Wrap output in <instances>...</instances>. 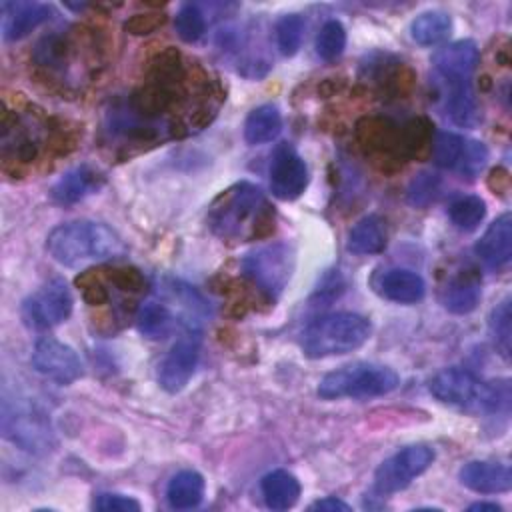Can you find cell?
<instances>
[{"label":"cell","instance_id":"6da1fadb","mask_svg":"<svg viewBox=\"0 0 512 512\" xmlns=\"http://www.w3.org/2000/svg\"><path fill=\"white\" fill-rule=\"evenodd\" d=\"M208 224L224 240H250L272 228V208L258 186L240 182L214 200Z\"/></svg>","mask_w":512,"mask_h":512},{"label":"cell","instance_id":"7a4b0ae2","mask_svg":"<svg viewBox=\"0 0 512 512\" xmlns=\"http://www.w3.org/2000/svg\"><path fill=\"white\" fill-rule=\"evenodd\" d=\"M46 248L50 256L64 266L110 260L122 256L126 250L114 230L90 220L56 226L46 238Z\"/></svg>","mask_w":512,"mask_h":512},{"label":"cell","instance_id":"3957f363","mask_svg":"<svg viewBox=\"0 0 512 512\" xmlns=\"http://www.w3.org/2000/svg\"><path fill=\"white\" fill-rule=\"evenodd\" d=\"M430 392L436 400L470 410L488 414H508L510 410V384L482 382L466 368H444L430 380Z\"/></svg>","mask_w":512,"mask_h":512},{"label":"cell","instance_id":"277c9868","mask_svg":"<svg viewBox=\"0 0 512 512\" xmlns=\"http://www.w3.org/2000/svg\"><path fill=\"white\" fill-rule=\"evenodd\" d=\"M370 322L354 312H334L316 318L302 334V350L308 358L348 354L370 338Z\"/></svg>","mask_w":512,"mask_h":512},{"label":"cell","instance_id":"5b68a950","mask_svg":"<svg viewBox=\"0 0 512 512\" xmlns=\"http://www.w3.org/2000/svg\"><path fill=\"white\" fill-rule=\"evenodd\" d=\"M400 384L398 374L380 364L354 362L328 372L318 386V394L326 400L334 398H370L392 392Z\"/></svg>","mask_w":512,"mask_h":512},{"label":"cell","instance_id":"8992f818","mask_svg":"<svg viewBox=\"0 0 512 512\" xmlns=\"http://www.w3.org/2000/svg\"><path fill=\"white\" fill-rule=\"evenodd\" d=\"M434 462V450L426 444H412L390 458H386L374 474V492L388 496L410 486L430 464Z\"/></svg>","mask_w":512,"mask_h":512},{"label":"cell","instance_id":"52a82bcc","mask_svg":"<svg viewBox=\"0 0 512 512\" xmlns=\"http://www.w3.org/2000/svg\"><path fill=\"white\" fill-rule=\"evenodd\" d=\"M292 266H294V258L286 244L262 246L250 252L242 262L246 276H250L272 298L278 296L288 284Z\"/></svg>","mask_w":512,"mask_h":512},{"label":"cell","instance_id":"ba28073f","mask_svg":"<svg viewBox=\"0 0 512 512\" xmlns=\"http://www.w3.org/2000/svg\"><path fill=\"white\" fill-rule=\"evenodd\" d=\"M72 312V294L62 278L46 282L22 304V316L28 326L46 330L62 324Z\"/></svg>","mask_w":512,"mask_h":512},{"label":"cell","instance_id":"9c48e42d","mask_svg":"<svg viewBox=\"0 0 512 512\" xmlns=\"http://www.w3.org/2000/svg\"><path fill=\"white\" fill-rule=\"evenodd\" d=\"M432 154L440 168L462 176H476L488 160V148L482 142L454 132H438L432 144Z\"/></svg>","mask_w":512,"mask_h":512},{"label":"cell","instance_id":"30bf717a","mask_svg":"<svg viewBox=\"0 0 512 512\" xmlns=\"http://www.w3.org/2000/svg\"><path fill=\"white\" fill-rule=\"evenodd\" d=\"M200 356L198 328H186L160 364L158 380L166 392H180L194 374Z\"/></svg>","mask_w":512,"mask_h":512},{"label":"cell","instance_id":"8fae6325","mask_svg":"<svg viewBox=\"0 0 512 512\" xmlns=\"http://www.w3.org/2000/svg\"><path fill=\"white\" fill-rule=\"evenodd\" d=\"M32 366L36 372L58 384H72L82 376V362L78 354L68 344L52 336H44L34 344Z\"/></svg>","mask_w":512,"mask_h":512},{"label":"cell","instance_id":"7c38bea8","mask_svg":"<svg viewBox=\"0 0 512 512\" xmlns=\"http://www.w3.org/2000/svg\"><path fill=\"white\" fill-rule=\"evenodd\" d=\"M308 184L306 162L288 144L280 146L270 162V188L280 200L298 198Z\"/></svg>","mask_w":512,"mask_h":512},{"label":"cell","instance_id":"4fadbf2b","mask_svg":"<svg viewBox=\"0 0 512 512\" xmlns=\"http://www.w3.org/2000/svg\"><path fill=\"white\" fill-rule=\"evenodd\" d=\"M478 60V46L472 40H458L440 48L432 56V68L440 82L472 80V72L476 70Z\"/></svg>","mask_w":512,"mask_h":512},{"label":"cell","instance_id":"5bb4252c","mask_svg":"<svg viewBox=\"0 0 512 512\" xmlns=\"http://www.w3.org/2000/svg\"><path fill=\"white\" fill-rule=\"evenodd\" d=\"M2 428L8 438L18 442L26 450H40L50 444V428L44 420V414L36 412L30 406H14V416L10 412H4Z\"/></svg>","mask_w":512,"mask_h":512},{"label":"cell","instance_id":"9a60e30c","mask_svg":"<svg viewBox=\"0 0 512 512\" xmlns=\"http://www.w3.org/2000/svg\"><path fill=\"white\" fill-rule=\"evenodd\" d=\"M460 482L480 494H498L512 488V470L506 464L474 460L462 466Z\"/></svg>","mask_w":512,"mask_h":512},{"label":"cell","instance_id":"2e32d148","mask_svg":"<svg viewBox=\"0 0 512 512\" xmlns=\"http://www.w3.org/2000/svg\"><path fill=\"white\" fill-rule=\"evenodd\" d=\"M476 254L488 268H500L512 256V216H498L476 242Z\"/></svg>","mask_w":512,"mask_h":512},{"label":"cell","instance_id":"e0dca14e","mask_svg":"<svg viewBox=\"0 0 512 512\" xmlns=\"http://www.w3.org/2000/svg\"><path fill=\"white\" fill-rule=\"evenodd\" d=\"M2 32L6 40H20L40 24H44L52 6L40 2H4L2 4Z\"/></svg>","mask_w":512,"mask_h":512},{"label":"cell","instance_id":"ac0fdd59","mask_svg":"<svg viewBox=\"0 0 512 512\" xmlns=\"http://www.w3.org/2000/svg\"><path fill=\"white\" fill-rule=\"evenodd\" d=\"M444 106L450 120L458 126L472 128L478 124V102L472 88V80H458V82H440Z\"/></svg>","mask_w":512,"mask_h":512},{"label":"cell","instance_id":"d6986e66","mask_svg":"<svg viewBox=\"0 0 512 512\" xmlns=\"http://www.w3.org/2000/svg\"><path fill=\"white\" fill-rule=\"evenodd\" d=\"M102 186V176L88 164L68 170L50 190V196L58 204H74Z\"/></svg>","mask_w":512,"mask_h":512},{"label":"cell","instance_id":"ffe728a7","mask_svg":"<svg viewBox=\"0 0 512 512\" xmlns=\"http://www.w3.org/2000/svg\"><path fill=\"white\" fill-rule=\"evenodd\" d=\"M378 292L392 302L414 304L424 298L426 284L420 274L406 268H394L380 276Z\"/></svg>","mask_w":512,"mask_h":512},{"label":"cell","instance_id":"44dd1931","mask_svg":"<svg viewBox=\"0 0 512 512\" xmlns=\"http://www.w3.org/2000/svg\"><path fill=\"white\" fill-rule=\"evenodd\" d=\"M480 294V278L474 272H460L442 288L440 300L448 312L468 314L478 306Z\"/></svg>","mask_w":512,"mask_h":512},{"label":"cell","instance_id":"7402d4cb","mask_svg":"<svg viewBox=\"0 0 512 512\" xmlns=\"http://www.w3.org/2000/svg\"><path fill=\"white\" fill-rule=\"evenodd\" d=\"M262 496L272 510H288L298 502L300 482L286 470H274L262 478Z\"/></svg>","mask_w":512,"mask_h":512},{"label":"cell","instance_id":"603a6c76","mask_svg":"<svg viewBox=\"0 0 512 512\" xmlns=\"http://www.w3.org/2000/svg\"><path fill=\"white\" fill-rule=\"evenodd\" d=\"M386 246V226L380 216H364L348 234L346 248L352 254H376Z\"/></svg>","mask_w":512,"mask_h":512},{"label":"cell","instance_id":"cb8c5ba5","mask_svg":"<svg viewBox=\"0 0 512 512\" xmlns=\"http://www.w3.org/2000/svg\"><path fill=\"white\" fill-rule=\"evenodd\" d=\"M204 478L196 470H182L168 482L166 498L176 510H188L202 502Z\"/></svg>","mask_w":512,"mask_h":512},{"label":"cell","instance_id":"d4e9b609","mask_svg":"<svg viewBox=\"0 0 512 512\" xmlns=\"http://www.w3.org/2000/svg\"><path fill=\"white\" fill-rule=\"evenodd\" d=\"M282 130V118L274 104L254 108L244 122V138L248 144H264L274 140Z\"/></svg>","mask_w":512,"mask_h":512},{"label":"cell","instance_id":"484cf974","mask_svg":"<svg viewBox=\"0 0 512 512\" xmlns=\"http://www.w3.org/2000/svg\"><path fill=\"white\" fill-rule=\"evenodd\" d=\"M450 30H452V20L446 12H440V10L422 12L410 24V34L414 42H418L420 46L440 44L442 40L448 38Z\"/></svg>","mask_w":512,"mask_h":512},{"label":"cell","instance_id":"4316f807","mask_svg":"<svg viewBox=\"0 0 512 512\" xmlns=\"http://www.w3.org/2000/svg\"><path fill=\"white\" fill-rule=\"evenodd\" d=\"M136 326L140 334L150 340H158L170 334L172 330V314L160 302H144L136 312Z\"/></svg>","mask_w":512,"mask_h":512},{"label":"cell","instance_id":"83f0119b","mask_svg":"<svg viewBox=\"0 0 512 512\" xmlns=\"http://www.w3.org/2000/svg\"><path fill=\"white\" fill-rule=\"evenodd\" d=\"M448 214L456 228L470 232L478 228V224L482 222L486 214V204L480 196H462L450 204Z\"/></svg>","mask_w":512,"mask_h":512},{"label":"cell","instance_id":"f1b7e54d","mask_svg":"<svg viewBox=\"0 0 512 512\" xmlns=\"http://www.w3.org/2000/svg\"><path fill=\"white\" fill-rule=\"evenodd\" d=\"M304 18L298 14H288L282 16L276 24V42L278 48L284 56H292L298 52L300 44H302V36H304Z\"/></svg>","mask_w":512,"mask_h":512},{"label":"cell","instance_id":"f546056e","mask_svg":"<svg viewBox=\"0 0 512 512\" xmlns=\"http://www.w3.org/2000/svg\"><path fill=\"white\" fill-rule=\"evenodd\" d=\"M346 46V30L338 20H328L316 36V52L322 60H336Z\"/></svg>","mask_w":512,"mask_h":512},{"label":"cell","instance_id":"4dcf8cb0","mask_svg":"<svg viewBox=\"0 0 512 512\" xmlns=\"http://www.w3.org/2000/svg\"><path fill=\"white\" fill-rule=\"evenodd\" d=\"M510 320H512V312H510V300H502L488 318V326H490V334L500 350V354L504 358L510 356V340H512V330H510Z\"/></svg>","mask_w":512,"mask_h":512},{"label":"cell","instance_id":"1f68e13d","mask_svg":"<svg viewBox=\"0 0 512 512\" xmlns=\"http://www.w3.org/2000/svg\"><path fill=\"white\" fill-rule=\"evenodd\" d=\"M174 24H176L178 36L184 42H196L204 34V30H206L204 12L200 10L198 4H184V6H180Z\"/></svg>","mask_w":512,"mask_h":512},{"label":"cell","instance_id":"d6a6232c","mask_svg":"<svg viewBox=\"0 0 512 512\" xmlns=\"http://www.w3.org/2000/svg\"><path fill=\"white\" fill-rule=\"evenodd\" d=\"M438 190H440V182H438L436 176H432V174H418L412 180L410 188H408V200L414 206H424V204H428V202H432L436 198Z\"/></svg>","mask_w":512,"mask_h":512},{"label":"cell","instance_id":"836d02e7","mask_svg":"<svg viewBox=\"0 0 512 512\" xmlns=\"http://www.w3.org/2000/svg\"><path fill=\"white\" fill-rule=\"evenodd\" d=\"M94 508L100 512H138L140 502L124 494H98Z\"/></svg>","mask_w":512,"mask_h":512},{"label":"cell","instance_id":"e575fe53","mask_svg":"<svg viewBox=\"0 0 512 512\" xmlns=\"http://www.w3.org/2000/svg\"><path fill=\"white\" fill-rule=\"evenodd\" d=\"M160 24H164V16L162 14H134L126 22V30L132 32V34H150Z\"/></svg>","mask_w":512,"mask_h":512},{"label":"cell","instance_id":"d590c367","mask_svg":"<svg viewBox=\"0 0 512 512\" xmlns=\"http://www.w3.org/2000/svg\"><path fill=\"white\" fill-rule=\"evenodd\" d=\"M308 510H318V512H350V506L334 496H328V498H322L314 504H310Z\"/></svg>","mask_w":512,"mask_h":512},{"label":"cell","instance_id":"8d00e7d4","mask_svg":"<svg viewBox=\"0 0 512 512\" xmlns=\"http://www.w3.org/2000/svg\"><path fill=\"white\" fill-rule=\"evenodd\" d=\"M470 512H500L498 504H488V502H476L468 508Z\"/></svg>","mask_w":512,"mask_h":512}]
</instances>
